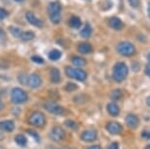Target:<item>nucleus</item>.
<instances>
[{
  "instance_id": "1",
  "label": "nucleus",
  "mask_w": 150,
  "mask_h": 149,
  "mask_svg": "<svg viewBox=\"0 0 150 149\" xmlns=\"http://www.w3.org/2000/svg\"><path fill=\"white\" fill-rule=\"evenodd\" d=\"M129 74V69L127 65L123 62H119L114 66L113 69V78L117 83H121L124 80H126V78L128 77Z\"/></svg>"
},
{
  "instance_id": "2",
  "label": "nucleus",
  "mask_w": 150,
  "mask_h": 149,
  "mask_svg": "<svg viewBox=\"0 0 150 149\" xmlns=\"http://www.w3.org/2000/svg\"><path fill=\"white\" fill-rule=\"evenodd\" d=\"M61 5L59 2H52L48 5L47 12L49 15L50 21L54 24H58L61 20Z\"/></svg>"
},
{
  "instance_id": "3",
  "label": "nucleus",
  "mask_w": 150,
  "mask_h": 149,
  "mask_svg": "<svg viewBox=\"0 0 150 149\" xmlns=\"http://www.w3.org/2000/svg\"><path fill=\"white\" fill-rule=\"evenodd\" d=\"M45 123H46V118H45L44 114H42L39 111L33 112L29 117V124L35 128H43Z\"/></svg>"
},
{
  "instance_id": "4",
  "label": "nucleus",
  "mask_w": 150,
  "mask_h": 149,
  "mask_svg": "<svg viewBox=\"0 0 150 149\" xmlns=\"http://www.w3.org/2000/svg\"><path fill=\"white\" fill-rule=\"evenodd\" d=\"M29 99L27 92L20 88H14L11 90V100L16 104H22Z\"/></svg>"
},
{
  "instance_id": "5",
  "label": "nucleus",
  "mask_w": 150,
  "mask_h": 149,
  "mask_svg": "<svg viewBox=\"0 0 150 149\" xmlns=\"http://www.w3.org/2000/svg\"><path fill=\"white\" fill-rule=\"evenodd\" d=\"M117 51L119 54L129 57V56H132L135 53V47L134 44L131 43V42L123 41L118 44Z\"/></svg>"
},
{
  "instance_id": "6",
  "label": "nucleus",
  "mask_w": 150,
  "mask_h": 149,
  "mask_svg": "<svg viewBox=\"0 0 150 149\" xmlns=\"http://www.w3.org/2000/svg\"><path fill=\"white\" fill-rule=\"evenodd\" d=\"M65 73L69 78H74V80H77L80 81H83L86 80V73L83 71L81 69H75L72 67H68L65 69Z\"/></svg>"
},
{
  "instance_id": "7",
  "label": "nucleus",
  "mask_w": 150,
  "mask_h": 149,
  "mask_svg": "<svg viewBox=\"0 0 150 149\" xmlns=\"http://www.w3.org/2000/svg\"><path fill=\"white\" fill-rule=\"evenodd\" d=\"M65 136H66L65 131L61 128L60 126H53V128L51 129V131H50V133H49L50 138H51L52 140H54V141H61V140H63L65 138Z\"/></svg>"
},
{
  "instance_id": "8",
  "label": "nucleus",
  "mask_w": 150,
  "mask_h": 149,
  "mask_svg": "<svg viewBox=\"0 0 150 149\" xmlns=\"http://www.w3.org/2000/svg\"><path fill=\"white\" fill-rule=\"evenodd\" d=\"M44 107L49 113H52L54 115H62L64 113V108L62 106L58 105V104H56L55 102H52V101L45 103Z\"/></svg>"
},
{
  "instance_id": "9",
  "label": "nucleus",
  "mask_w": 150,
  "mask_h": 149,
  "mask_svg": "<svg viewBox=\"0 0 150 149\" xmlns=\"http://www.w3.org/2000/svg\"><path fill=\"white\" fill-rule=\"evenodd\" d=\"M106 130L111 134L117 136V134H120L123 131V126L118 122H109L106 125Z\"/></svg>"
},
{
  "instance_id": "10",
  "label": "nucleus",
  "mask_w": 150,
  "mask_h": 149,
  "mask_svg": "<svg viewBox=\"0 0 150 149\" xmlns=\"http://www.w3.org/2000/svg\"><path fill=\"white\" fill-rule=\"evenodd\" d=\"M81 140L86 142H93L97 139V131L95 130H87L84 131L83 133L81 134Z\"/></svg>"
},
{
  "instance_id": "11",
  "label": "nucleus",
  "mask_w": 150,
  "mask_h": 149,
  "mask_svg": "<svg viewBox=\"0 0 150 149\" xmlns=\"http://www.w3.org/2000/svg\"><path fill=\"white\" fill-rule=\"evenodd\" d=\"M41 78L38 74H32L28 78V84L32 88H38L41 85Z\"/></svg>"
},
{
  "instance_id": "12",
  "label": "nucleus",
  "mask_w": 150,
  "mask_h": 149,
  "mask_svg": "<svg viewBox=\"0 0 150 149\" xmlns=\"http://www.w3.org/2000/svg\"><path fill=\"white\" fill-rule=\"evenodd\" d=\"M126 124L129 129H137L138 124H139V120L138 118L134 114H129L126 117Z\"/></svg>"
},
{
  "instance_id": "13",
  "label": "nucleus",
  "mask_w": 150,
  "mask_h": 149,
  "mask_svg": "<svg viewBox=\"0 0 150 149\" xmlns=\"http://www.w3.org/2000/svg\"><path fill=\"white\" fill-rule=\"evenodd\" d=\"M26 19L30 25H33V26H35L36 28H41L42 25H43L40 20L36 18V17L33 15V13L32 12H28L26 14Z\"/></svg>"
},
{
  "instance_id": "14",
  "label": "nucleus",
  "mask_w": 150,
  "mask_h": 149,
  "mask_svg": "<svg viewBox=\"0 0 150 149\" xmlns=\"http://www.w3.org/2000/svg\"><path fill=\"white\" fill-rule=\"evenodd\" d=\"M0 130L7 131V133H11L15 130V124L11 120L2 121V122H0Z\"/></svg>"
},
{
  "instance_id": "15",
  "label": "nucleus",
  "mask_w": 150,
  "mask_h": 149,
  "mask_svg": "<svg viewBox=\"0 0 150 149\" xmlns=\"http://www.w3.org/2000/svg\"><path fill=\"white\" fill-rule=\"evenodd\" d=\"M109 26L114 29L116 30H120L123 29L124 24L122 23V21L119 18H116V17H113L109 20Z\"/></svg>"
},
{
  "instance_id": "16",
  "label": "nucleus",
  "mask_w": 150,
  "mask_h": 149,
  "mask_svg": "<svg viewBox=\"0 0 150 149\" xmlns=\"http://www.w3.org/2000/svg\"><path fill=\"white\" fill-rule=\"evenodd\" d=\"M107 110H108V113L113 117H117L120 113V109H119L118 105L114 102H111L107 105Z\"/></svg>"
},
{
  "instance_id": "17",
  "label": "nucleus",
  "mask_w": 150,
  "mask_h": 149,
  "mask_svg": "<svg viewBox=\"0 0 150 149\" xmlns=\"http://www.w3.org/2000/svg\"><path fill=\"white\" fill-rule=\"evenodd\" d=\"M50 80L53 83H58L61 80V75H60V71L56 68H53L51 71H50Z\"/></svg>"
},
{
  "instance_id": "18",
  "label": "nucleus",
  "mask_w": 150,
  "mask_h": 149,
  "mask_svg": "<svg viewBox=\"0 0 150 149\" xmlns=\"http://www.w3.org/2000/svg\"><path fill=\"white\" fill-rule=\"evenodd\" d=\"M78 50L81 54H88V53L92 51V47L90 44L83 42V43H81L80 45L78 46Z\"/></svg>"
},
{
  "instance_id": "19",
  "label": "nucleus",
  "mask_w": 150,
  "mask_h": 149,
  "mask_svg": "<svg viewBox=\"0 0 150 149\" xmlns=\"http://www.w3.org/2000/svg\"><path fill=\"white\" fill-rule=\"evenodd\" d=\"M69 25L73 28V29H79V28H81V21L79 17L73 16L72 18L70 19Z\"/></svg>"
},
{
  "instance_id": "20",
  "label": "nucleus",
  "mask_w": 150,
  "mask_h": 149,
  "mask_svg": "<svg viewBox=\"0 0 150 149\" xmlns=\"http://www.w3.org/2000/svg\"><path fill=\"white\" fill-rule=\"evenodd\" d=\"M72 63L77 67H81L86 65V60L83 58L80 57V56H73L72 57Z\"/></svg>"
},
{
  "instance_id": "21",
  "label": "nucleus",
  "mask_w": 150,
  "mask_h": 149,
  "mask_svg": "<svg viewBox=\"0 0 150 149\" xmlns=\"http://www.w3.org/2000/svg\"><path fill=\"white\" fill-rule=\"evenodd\" d=\"M61 56H62L61 51H59V50H57V49L51 50V51L49 52V54H48V57H49L50 60H52V61L59 60V59L61 58Z\"/></svg>"
},
{
  "instance_id": "22",
  "label": "nucleus",
  "mask_w": 150,
  "mask_h": 149,
  "mask_svg": "<svg viewBox=\"0 0 150 149\" xmlns=\"http://www.w3.org/2000/svg\"><path fill=\"white\" fill-rule=\"evenodd\" d=\"M90 35H91V27L89 26V24H86V26L81 32V35L83 37H89Z\"/></svg>"
},
{
  "instance_id": "23",
  "label": "nucleus",
  "mask_w": 150,
  "mask_h": 149,
  "mask_svg": "<svg viewBox=\"0 0 150 149\" xmlns=\"http://www.w3.org/2000/svg\"><path fill=\"white\" fill-rule=\"evenodd\" d=\"M65 126L72 131H78V129H79V124L72 120H67L66 122H65Z\"/></svg>"
},
{
  "instance_id": "24",
  "label": "nucleus",
  "mask_w": 150,
  "mask_h": 149,
  "mask_svg": "<svg viewBox=\"0 0 150 149\" xmlns=\"http://www.w3.org/2000/svg\"><path fill=\"white\" fill-rule=\"evenodd\" d=\"M15 141L20 146H25L27 144V138L23 134H17L15 136Z\"/></svg>"
},
{
  "instance_id": "25",
  "label": "nucleus",
  "mask_w": 150,
  "mask_h": 149,
  "mask_svg": "<svg viewBox=\"0 0 150 149\" xmlns=\"http://www.w3.org/2000/svg\"><path fill=\"white\" fill-rule=\"evenodd\" d=\"M22 39V40L24 41H29V40H32V39L35 38V33H33V32H25L22 33L21 37H20Z\"/></svg>"
},
{
  "instance_id": "26",
  "label": "nucleus",
  "mask_w": 150,
  "mask_h": 149,
  "mask_svg": "<svg viewBox=\"0 0 150 149\" xmlns=\"http://www.w3.org/2000/svg\"><path fill=\"white\" fill-rule=\"evenodd\" d=\"M10 32L15 36V37H21L22 35V30L17 27H10Z\"/></svg>"
},
{
  "instance_id": "27",
  "label": "nucleus",
  "mask_w": 150,
  "mask_h": 149,
  "mask_svg": "<svg viewBox=\"0 0 150 149\" xmlns=\"http://www.w3.org/2000/svg\"><path fill=\"white\" fill-rule=\"evenodd\" d=\"M122 95H123V93H122V91L120 89H115V90L112 91L111 98L113 100H119L122 97Z\"/></svg>"
},
{
  "instance_id": "28",
  "label": "nucleus",
  "mask_w": 150,
  "mask_h": 149,
  "mask_svg": "<svg viewBox=\"0 0 150 149\" xmlns=\"http://www.w3.org/2000/svg\"><path fill=\"white\" fill-rule=\"evenodd\" d=\"M77 88H78V85L76 83H68L66 84V86H65V89H66V91H69V92L75 91Z\"/></svg>"
},
{
  "instance_id": "29",
  "label": "nucleus",
  "mask_w": 150,
  "mask_h": 149,
  "mask_svg": "<svg viewBox=\"0 0 150 149\" xmlns=\"http://www.w3.org/2000/svg\"><path fill=\"white\" fill-rule=\"evenodd\" d=\"M128 1L132 8H137L140 5V0H128Z\"/></svg>"
},
{
  "instance_id": "30",
  "label": "nucleus",
  "mask_w": 150,
  "mask_h": 149,
  "mask_svg": "<svg viewBox=\"0 0 150 149\" xmlns=\"http://www.w3.org/2000/svg\"><path fill=\"white\" fill-rule=\"evenodd\" d=\"M32 61L35 62V63H38V64H42L43 63V59L41 57H39V56H33L32 57Z\"/></svg>"
},
{
  "instance_id": "31",
  "label": "nucleus",
  "mask_w": 150,
  "mask_h": 149,
  "mask_svg": "<svg viewBox=\"0 0 150 149\" xmlns=\"http://www.w3.org/2000/svg\"><path fill=\"white\" fill-rule=\"evenodd\" d=\"M7 16H8L7 11L5 9H3V8L0 7V20H3L4 18H6Z\"/></svg>"
},
{
  "instance_id": "32",
  "label": "nucleus",
  "mask_w": 150,
  "mask_h": 149,
  "mask_svg": "<svg viewBox=\"0 0 150 149\" xmlns=\"http://www.w3.org/2000/svg\"><path fill=\"white\" fill-rule=\"evenodd\" d=\"M141 136H142L143 138L150 139V131H142V133H141Z\"/></svg>"
},
{
  "instance_id": "33",
  "label": "nucleus",
  "mask_w": 150,
  "mask_h": 149,
  "mask_svg": "<svg viewBox=\"0 0 150 149\" xmlns=\"http://www.w3.org/2000/svg\"><path fill=\"white\" fill-rule=\"evenodd\" d=\"M108 149H119L118 142H112L111 144L108 146Z\"/></svg>"
},
{
  "instance_id": "34",
  "label": "nucleus",
  "mask_w": 150,
  "mask_h": 149,
  "mask_svg": "<svg viewBox=\"0 0 150 149\" xmlns=\"http://www.w3.org/2000/svg\"><path fill=\"white\" fill-rule=\"evenodd\" d=\"M145 75L147 76V77H149L150 78V63H148L146 65V67H145Z\"/></svg>"
},
{
  "instance_id": "35",
  "label": "nucleus",
  "mask_w": 150,
  "mask_h": 149,
  "mask_svg": "<svg viewBox=\"0 0 150 149\" xmlns=\"http://www.w3.org/2000/svg\"><path fill=\"white\" fill-rule=\"evenodd\" d=\"M28 133H30V134H32V136H35V139H39V137H38V134L35 133V131H28Z\"/></svg>"
},
{
  "instance_id": "36",
  "label": "nucleus",
  "mask_w": 150,
  "mask_h": 149,
  "mask_svg": "<svg viewBox=\"0 0 150 149\" xmlns=\"http://www.w3.org/2000/svg\"><path fill=\"white\" fill-rule=\"evenodd\" d=\"M86 149H101V147L99 145H93V146H90V147L86 148Z\"/></svg>"
},
{
  "instance_id": "37",
  "label": "nucleus",
  "mask_w": 150,
  "mask_h": 149,
  "mask_svg": "<svg viewBox=\"0 0 150 149\" xmlns=\"http://www.w3.org/2000/svg\"><path fill=\"white\" fill-rule=\"evenodd\" d=\"M4 35H5V32H4V30L0 28V38L1 37H4Z\"/></svg>"
},
{
  "instance_id": "38",
  "label": "nucleus",
  "mask_w": 150,
  "mask_h": 149,
  "mask_svg": "<svg viewBox=\"0 0 150 149\" xmlns=\"http://www.w3.org/2000/svg\"><path fill=\"white\" fill-rule=\"evenodd\" d=\"M3 107H4V104H3V102H2V100L0 99V110L3 109Z\"/></svg>"
},
{
  "instance_id": "39",
  "label": "nucleus",
  "mask_w": 150,
  "mask_h": 149,
  "mask_svg": "<svg viewBox=\"0 0 150 149\" xmlns=\"http://www.w3.org/2000/svg\"><path fill=\"white\" fill-rule=\"evenodd\" d=\"M146 103H147V105L150 106V96L147 98V100H146Z\"/></svg>"
},
{
  "instance_id": "40",
  "label": "nucleus",
  "mask_w": 150,
  "mask_h": 149,
  "mask_svg": "<svg viewBox=\"0 0 150 149\" xmlns=\"http://www.w3.org/2000/svg\"><path fill=\"white\" fill-rule=\"evenodd\" d=\"M147 60H148V62L150 63V53H149L148 55H147Z\"/></svg>"
},
{
  "instance_id": "41",
  "label": "nucleus",
  "mask_w": 150,
  "mask_h": 149,
  "mask_svg": "<svg viewBox=\"0 0 150 149\" xmlns=\"http://www.w3.org/2000/svg\"><path fill=\"white\" fill-rule=\"evenodd\" d=\"M148 15H149V18H150V4H149V7H148Z\"/></svg>"
},
{
  "instance_id": "42",
  "label": "nucleus",
  "mask_w": 150,
  "mask_h": 149,
  "mask_svg": "<svg viewBox=\"0 0 150 149\" xmlns=\"http://www.w3.org/2000/svg\"><path fill=\"white\" fill-rule=\"evenodd\" d=\"M145 149H150V144H148V145H147L146 147H145Z\"/></svg>"
},
{
  "instance_id": "43",
  "label": "nucleus",
  "mask_w": 150,
  "mask_h": 149,
  "mask_svg": "<svg viewBox=\"0 0 150 149\" xmlns=\"http://www.w3.org/2000/svg\"><path fill=\"white\" fill-rule=\"evenodd\" d=\"M15 1H17V2H23L24 0H15Z\"/></svg>"
},
{
  "instance_id": "44",
  "label": "nucleus",
  "mask_w": 150,
  "mask_h": 149,
  "mask_svg": "<svg viewBox=\"0 0 150 149\" xmlns=\"http://www.w3.org/2000/svg\"><path fill=\"white\" fill-rule=\"evenodd\" d=\"M0 149H4L3 147H1V146H0Z\"/></svg>"
}]
</instances>
